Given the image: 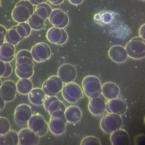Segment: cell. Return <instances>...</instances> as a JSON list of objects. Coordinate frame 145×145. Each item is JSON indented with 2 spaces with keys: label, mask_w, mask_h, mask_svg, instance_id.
<instances>
[{
  "label": "cell",
  "mask_w": 145,
  "mask_h": 145,
  "mask_svg": "<svg viewBox=\"0 0 145 145\" xmlns=\"http://www.w3.org/2000/svg\"><path fill=\"white\" fill-rule=\"evenodd\" d=\"M58 99L56 96L46 95L43 104L46 110H47L49 105L52 101Z\"/></svg>",
  "instance_id": "obj_35"
},
{
  "label": "cell",
  "mask_w": 145,
  "mask_h": 145,
  "mask_svg": "<svg viewBox=\"0 0 145 145\" xmlns=\"http://www.w3.org/2000/svg\"><path fill=\"white\" fill-rule=\"evenodd\" d=\"M45 20L34 13L29 19L27 23L32 29L39 31L44 27Z\"/></svg>",
  "instance_id": "obj_27"
},
{
  "label": "cell",
  "mask_w": 145,
  "mask_h": 145,
  "mask_svg": "<svg viewBox=\"0 0 145 145\" xmlns=\"http://www.w3.org/2000/svg\"><path fill=\"white\" fill-rule=\"evenodd\" d=\"M67 122L61 119L50 118L48 124V129L54 135H61L65 131Z\"/></svg>",
  "instance_id": "obj_21"
},
{
  "label": "cell",
  "mask_w": 145,
  "mask_h": 145,
  "mask_svg": "<svg viewBox=\"0 0 145 145\" xmlns=\"http://www.w3.org/2000/svg\"><path fill=\"white\" fill-rule=\"evenodd\" d=\"M17 92L15 82L7 80L2 83L0 88V97L5 102H10L15 98Z\"/></svg>",
  "instance_id": "obj_11"
},
{
  "label": "cell",
  "mask_w": 145,
  "mask_h": 145,
  "mask_svg": "<svg viewBox=\"0 0 145 145\" xmlns=\"http://www.w3.org/2000/svg\"><path fill=\"white\" fill-rule=\"evenodd\" d=\"M15 53L14 45L7 42L0 46V60L10 62L14 59Z\"/></svg>",
  "instance_id": "obj_22"
},
{
  "label": "cell",
  "mask_w": 145,
  "mask_h": 145,
  "mask_svg": "<svg viewBox=\"0 0 145 145\" xmlns=\"http://www.w3.org/2000/svg\"><path fill=\"white\" fill-rule=\"evenodd\" d=\"M34 11L33 5L28 0H20L13 9L12 17L18 23L27 22Z\"/></svg>",
  "instance_id": "obj_2"
},
{
  "label": "cell",
  "mask_w": 145,
  "mask_h": 145,
  "mask_svg": "<svg viewBox=\"0 0 145 145\" xmlns=\"http://www.w3.org/2000/svg\"><path fill=\"white\" fill-rule=\"evenodd\" d=\"M128 56L135 59H140L145 57V40L139 36L132 38L125 47Z\"/></svg>",
  "instance_id": "obj_3"
},
{
  "label": "cell",
  "mask_w": 145,
  "mask_h": 145,
  "mask_svg": "<svg viewBox=\"0 0 145 145\" xmlns=\"http://www.w3.org/2000/svg\"><path fill=\"white\" fill-rule=\"evenodd\" d=\"M19 145H36L40 141V137L28 128L21 129L18 133Z\"/></svg>",
  "instance_id": "obj_14"
},
{
  "label": "cell",
  "mask_w": 145,
  "mask_h": 145,
  "mask_svg": "<svg viewBox=\"0 0 145 145\" xmlns=\"http://www.w3.org/2000/svg\"><path fill=\"white\" fill-rule=\"evenodd\" d=\"M127 109L126 103L120 99L117 98L108 100L106 102V110L108 113L121 116L125 113Z\"/></svg>",
  "instance_id": "obj_16"
},
{
  "label": "cell",
  "mask_w": 145,
  "mask_h": 145,
  "mask_svg": "<svg viewBox=\"0 0 145 145\" xmlns=\"http://www.w3.org/2000/svg\"><path fill=\"white\" fill-rule=\"evenodd\" d=\"M34 60L37 62H44L49 59L51 55V50L46 43L41 42L35 44L30 51Z\"/></svg>",
  "instance_id": "obj_8"
},
{
  "label": "cell",
  "mask_w": 145,
  "mask_h": 145,
  "mask_svg": "<svg viewBox=\"0 0 145 145\" xmlns=\"http://www.w3.org/2000/svg\"><path fill=\"white\" fill-rule=\"evenodd\" d=\"M69 2L72 4L77 5L81 3L84 0H69Z\"/></svg>",
  "instance_id": "obj_42"
},
{
  "label": "cell",
  "mask_w": 145,
  "mask_h": 145,
  "mask_svg": "<svg viewBox=\"0 0 145 145\" xmlns=\"http://www.w3.org/2000/svg\"><path fill=\"white\" fill-rule=\"evenodd\" d=\"M61 92L65 100L71 103L77 102L83 97L81 88L78 84L73 82L63 85Z\"/></svg>",
  "instance_id": "obj_6"
},
{
  "label": "cell",
  "mask_w": 145,
  "mask_h": 145,
  "mask_svg": "<svg viewBox=\"0 0 145 145\" xmlns=\"http://www.w3.org/2000/svg\"><path fill=\"white\" fill-rule=\"evenodd\" d=\"M10 124L5 118L0 117V134L4 135L10 130Z\"/></svg>",
  "instance_id": "obj_34"
},
{
  "label": "cell",
  "mask_w": 145,
  "mask_h": 145,
  "mask_svg": "<svg viewBox=\"0 0 145 145\" xmlns=\"http://www.w3.org/2000/svg\"><path fill=\"white\" fill-rule=\"evenodd\" d=\"M50 115L51 118H59L67 121L65 117V111H63L61 110L55 111Z\"/></svg>",
  "instance_id": "obj_36"
},
{
  "label": "cell",
  "mask_w": 145,
  "mask_h": 145,
  "mask_svg": "<svg viewBox=\"0 0 145 145\" xmlns=\"http://www.w3.org/2000/svg\"><path fill=\"white\" fill-rule=\"evenodd\" d=\"M1 4V0H0V6Z\"/></svg>",
  "instance_id": "obj_46"
},
{
  "label": "cell",
  "mask_w": 145,
  "mask_h": 145,
  "mask_svg": "<svg viewBox=\"0 0 145 145\" xmlns=\"http://www.w3.org/2000/svg\"><path fill=\"white\" fill-rule=\"evenodd\" d=\"M15 25L17 32L23 39L30 35L32 29L28 23H19Z\"/></svg>",
  "instance_id": "obj_29"
},
{
  "label": "cell",
  "mask_w": 145,
  "mask_h": 145,
  "mask_svg": "<svg viewBox=\"0 0 145 145\" xmlns=\"http://www.w3.org/2000/svg\"><path fill=\"white\" fill-rule=\"evenodd\" d=\"M81 145H101V142L97 137L93 136H89L84 138L80 142Z\"/></svg>",
  "instance_id": "obj_33"
},
{
  "label": "cell",
  "mask_w": 145,
  "mask_h": 145,
  "mask_svg": "<svg viewBox=\"0 0 145 145\" xmlns=\"http://www.w3.org/2000/svg\"><path fill=\"white\" fill-rule=\"evenodd\" d=\"M33 59L30 51L23 49L19 51L16 56L15 72L20 78H29L34 72Z\"/></svg>",
  "instance_id": "obj_1"
},
{
  "label": "cell",
  "mask_w": 145,
  "mask_h": 145,
  "mask_svg": "<svg viewBox=\"0 0 145 145\" xmlns=\"http://www.w3.org/2000/svg\"><path fill=\"white\" fill-rule=\"evenodd\" d=\"M108 53L110 59L118 63L125 62L128 57L125 47L119 45L112 46L109 50Z\"/></svg>",
  "instance_id": "obj_18"
},
{
  "label": "cell",
  "mask_w": 145,
  "mask_h": 145,
  "mask_svg": "<svg viewBox=\"0 0 145 145\" xmlns=\"http://www.w3.org/2000/svg\"><path fill=\"white\" fill-rule=\"evenodd\" d=\"M42 88H33L28 94V97L30 102L36 105H43L46 96Z\"/></svg>",
  "instance_id": "obj_24"
},
{
  "label": "cell",
  "mask_w": 145,
  "mask_h": 145,
  "mask_svg": "<svg viewBox=\"0 0 145 145\" xmlns=\"http://www.w3.org/2000/svg\"><path fill=\"white\" fill-rule=\"evenodd\" d=\"M27 125L29 128L40 137L45 135L48 129L47 122L42 116L38 113L32 115L28 121Z\"/></svg>",
  "instance_id": "obj_7"
},
{
  "label": "cell",
  "mask_w": 145,
  "mask_h": 145,
  "mask_svg": "<svg viewBox=\"0 0 145 145\" xmlns=\"http://www.w3.org/2000/svg\"><path fill=\"white\" fill-rule=\"evenodd\" d=\"M120 93L118 86L114 82H108L102 86L101 94L108 100L117 98Z\"/></svg>",
  "instance_id": "obj_20"
},
{
  "label": "cell",
  "mask_w": 145,
  "mask_h": 145,
  "mask_svg": "<svg viewBox=\"0 0 145 145\" xmlns=\"http://www.w3.org/2000/svg\"><path fill=\"white\" fill-rule=\"evenodd\" d=\"M123 120L121 115L108 113L101 120L100 126L105 133L110 134L114 131L121 128Z\"/></svg>",
  "instance_id": "obj_5"
},
{
  "label": "cell",
  "mask_w": 145,
  "mask_h": 145,
  "mask_svg": "<svg viewBox=\"0 0 145 145\" xmlns=\"http://www.w3.org/2000/svg\"><path fill=\"white\" fill-rule=\"evenodd\" d=\"M5 102L0 97V111L5 107Z\"/></svg>",
  "instance_id": "obj_43"
},
{
  "label": "cell",
  "mask_w": 145,
  "mask_h": 145,
  "mask_svg": "<svg viewBox=\"0 0 145 145\" xmlns=\"http://www.w3.org/2000/svg\"><path fill=\"white\" fill-rule=\"evenodd\" d=\"M48 18L51 23L57 28H64L67 25L69 22L67 14L59 8L52 10Z\"/></svg>",
  "instance_id": "obj_15"
},
{
  "label": "cell",
  "mask_w": 145,
  "mask_h": 145,
  "mask_svg": "<svg viewBox=\"0 0 145 145\" xmlns=\"http://www.w3.org/2000/svg\"><path fill=\"white\" fill-rule=\"evenodd\" d=\"M2 82L1 80L0 77V88L2 85Z\"/></svg>",
  "instance_id": "obj_45"
},
{
  "label": "cell",
  "mask_w": 145,
  "mask_h": 145,
  "mask_svg": "<svg viewBox=\"0 0 145 145\" xmlns=\"http://www.w3.org/2000/svg\"><path fill=\"white\" fill-rule=\"evenodd\" d=\"M52 10L49 4L44 3L37 5L34 13L46 20L49 18Z\"/></svg>",
  "instance_id": "obj_28"
},
{
  "label": "cell",
  "mask_w": 145,
  "mask_h": 145,
  "mask_svg": "<svg viewBox=\"0 0 145 145\" xmlns=\"http://www.w3.org/2000/svg\"><path fill=\"white\" fill-rule=\"evenodd\" d=\"M63 83L57 76H50L43 82L42 89L46 95L56 96L61 91Z\"/></svg>",
  "instance_id": "obj_9"
},
{
  "label": "cell",
  "mask_w": 145,
  "mask_h": 145,
  "mask_svg": "<svg viewBox=\"0 0 145 145\" xmlns=\"http://www.w3.org/2000/svg\"><path fill=\"white\" fill-rule=\"evenodd\" d=\"M0 145H5L4 135L0 134Z\"/></svg>",
  "instance_id": "obj_44"
},
{
  "label": "cell",
  "mask_w": 145,
  "mask_h": 145,
  "mask_svg": "<svg viewBox=\"0 0 145 145\" xmlns=\"http://www.w3.org/2000/svg\"><path fill=\"white\" fill-rule=\"evenodd\" d=\"M5 145H19L18 133L15 131L10 130L4 134Z\"/></svg>",
  "instance_id": "obj_30"
},
{
  "label": "cell",
  "mask_w": 145,
  "mask_h": 145,
  "mask_svg": "<svg viewBox=\"0 0 145 145\" xmlns=\"http://www.w3.org/2000/svg\"><path fill=\"white\" fill-rule=\"evenodd\" d=\"M6 31L5 27L0 24V46L5 42Z\"/></svg>",
  "instance_id": "obj_37"
},
{
  "label": "cell",
  "mask_w": 145,
  "mask_h": 145,
  "mask_svg": "<svg viewBox=\"0 0 145 145\" xmlns=\"http://www.w3.org/2000/svg\"><path fill=\"white\" fill-rule=\"evenodd\" d=\"M102 86L100 80L93 75L85 77L82 82L83 92L89 99L100 96Z\"/></svg>",
  "instance_id": "obj_4"
},
{
  "label": "cell",
  "mask_w": 145,
  "mask_h": 145,
  "mask_svg": "<svg viewBox=\"0 0 145 145\" xmlns=\"http://www.w3.org/2000/svg\"><path fill=\"white\" fill-rule=\"evenodd\" d=\"M32 111L28 105L22 104L16 108L14 113V120L18 126L22 127L27 125L28 121L32 115Z\"/></svg>",
  "instance_id": "obj_10"
},
{
  "label": "cell",
  "mask_w": 145,
  "mask_h": 145,
  "mask_svg": "<svg viewBox=\"0 0 145 145\" xmlns=\"http://www.w3.org/2000/svg\"><path fill=\"white\" fill-rule=\"evenodd\" d=\"M12 67L10 62L0 60V77H9L12 74Z\"/></svg>",
  "instance_id": "obj_32"
},
{
  "label": "cell",
  "mask_w": 145,
  "mask_h": 145,
  "mask_svg": "<svg viewBox=\"0 0 145 145\" xmlns=\"http://www.w3.org/2000/svg\"><path fill=\"white\" fill-rule=\"evenodd\" d=\"M46 37L50 42L60 45L66 43L68 39V35L63 28L54 27L48 30L46 33Z\"/></svg>",
  "instance_id": "obj_12"
},
{
  "label": "cell",
  "mask_w": 145,
  "mask_h": 145,
  "mask_svg": "<svg viewBox=\"0 0 145 145\" xmlns=\"http://www.w3.org/2000/svg\"><path fill=\"white\" fill-rule=\"evenodd\" d=\"M77 76L75 67L72 65L65 63L61 65L57 71V76L63 83L67 84L73 82Z\"/></svg>",
  "instance_id": "obj_13"
},
{
  "label": "cell",
  "mask_w": 145,
  "mask_h": 145,
  "mask_svg": "<svg viewBox=\"0 0 145 145\" xmlns=\"http://www.w3.org/2000/svg\"><path fill=\"white\" fill-rule=\"evenodd\" d=\"M23 39L17 32L15 25L7 30L5 39V42L15 46Z\"/></svg>",
  "instance_id": "obj_26"
},
{
  "label": "cell",
  "mask_w": 145,
  "mask_h": 145,
  "mask_svg": "<svg viewBox=\"0 0 145 145\" xmlns=\"http://www.w3.org/2000/svg\"><path fill=\"white\" fill-rule=\"evenodd\" d=\"M65 115L67 122L75 123L78 122L81 119L82 113L78 107L71 105L66 108L65 111Z\"/></svg>",
  "instance_id": "obj_23"
},
{
  "label": "cell",
  "mask_w": 145,
  "mask_h": 145,
  "mask_svg": "<svg viewBox=\"0 0 145 145\" xmlns=\"http://www.w3.org/2000/svg\"><path fill=\"white\" fill-rule=\"evenodd\" d=\"M143 0V1H145V0Z\"/></svg>",
  "instance_id": "obj_47"
},
{
  "label": "cell",
  "mask_w": 145,
  "mask_h": 145,
  "mask_svg": "<svg viewBox=\"0 0 145 145\" xmlns=\"http://www.w3.org/2000/svg\"><path fill=\"white\" fill-rule=\"evenodd\" d=\"M16 86L17 91L23 95L28 94L33 88V83L29 78H20Z\"/></svg>",
  "instance_id": "obj_25"
},
{
  "label": "cell",
  "mask_w": 145,
  "mask_h": 145,
  "mask_svg": "<svg viewBox=\"0 0 145 145\" xmlns=\"http://www.w3.org/2000/svg\"><path fill=\"white\" fill-rule=\"evenodd\" d=\"M66 109L64 104L58 99L52 101L49 105L47 111L50 114L52 112L59 110L65 111Z\"/></svg>",
  "instance_id": "obj_31"
},
{
  "label": "cell",
  "mask_w": 145,
  "mask_h": 145,
  "mask_svg": "<svg viewBox=\"0 0 145 145\" xmlns=\"http://www.w3.org/2000/svg\"><path fill=\"white\" fill-rule=\"evenodd\" d=\"M50 3L54 5H58L62 3L64 0H48Z\"/></svg>",
  "instance_id": "obj_41"
},
{
  "label": "cell",
  "mask_w": 145,
  "mask_h": 145,
  "mask_svg": "<svg viewBox=\"0 0 145 145\" xmlns=\"http://www.w3.org/2000/svg\"><path fill=\"white\" fill-rule=\"evenodd\" d=\"M145 141V136L140 135L137 136L135 138V143L137 145H143Z\"/></svg>",
  "instance_id": "obj_38"
},
{
  "label": "cell",
  "mask_w": 145,
  "mask_h": 145,
  "mask_svg": "<svg viewBox=\"0 0 145 145\" xmlns=\"http://www.w3.org/2000/svg\"><path fill=\"white\" fill-rule=\"evenodd\" d=\"M110 141L112 145H129L130 143L129 135L125 130L121 128L110 134Z\"/></svg>",
  "instance_id": "obj_19"
},
{
  "label": "cell",
  "mask_w": 145,
  "mask_h": 145,
  "mask_svg": "<svg viewBox=\"0 0 145 145\" xmlns=\"http://www.w3.org/2000/svg\"><path fill=\"white\" fill-rule=\"evenodd\" d=\"M145 31V24H144L140 27L139 29V37L144 40Z\"/></svg>",
  "instance_id": "obj_39"
},
{
  "label": "cell",
  "mask_w": 145,
  "mask_h": 145,
  "mask_svg": "<svg viewBox=\"0 0 145 145\" xmlns=\"http://www.w3.org/2000/svg\"><path fill=\"white\" fill-rule=\"evenodd\" d=\"M106 102L100 96L90 99L88 104L89 112L95 116L103 114L106 110Z\"/></svg>",
  "instance_id": "obj_17"
},
{
  "label": "cell",
  "mask_w": 145,
  "mask_h": 145,
  "mask_svg": "<svg viewBox=\"0 0 145 145\" xmlns=\"http://www.w3.org/2000/svg\"><path fill=\"white\" fill-rule=\"evenodd\" d=\"M33 5H37L42 3H46L48 0H28Z\"/></svg>",
  "instance_id": "obj_40"
}]
</instances>
